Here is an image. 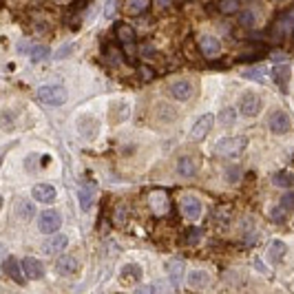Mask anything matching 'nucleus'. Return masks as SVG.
<instances>
[{
  "label": "nucleus",
  "mask_w": 294,
  "mask_h": 294,
  "mask_svg": "<svg viewBox=\"0 0 294 294\" xmlns=\"http://www.w3.org/2000/svg\"><path fill=\"white\" fill-rule=\"evenodd\" d=\"M31 195L36 202L40 204H51V202H56V188H53L51 184H36L33 186V190H31Z\"/></svg>",
  "instance_id": "12"
},
{
  "label": "nucleus",
  "mask_w": 294,
  "mask_h": 294,
  "mask_svg": "<svg viewBox=\"0 0 294 294\" xmlns=\"http://www.w3.org/2000/svg\"><path fill=\"white\" fill-rule=\"evenodd\" d=\"M71 49H73V44H66V46H64V51H58V56H56V58H58V60H60V58H66V56L71 53Z\"/></svg>",
  "instance_id": "38"
},
{
  "label": "nucleus",
  "mask_w": 294,
  "mask_h": 294,
  "mask_svg": "<svg viewBox=\"0 0 294 294\" xmlns=\"http://www.w3.org/2000/svg\"><path fill=\"white\" fill-rule=\"evenodd\" d=\"M0 208H3V197H0Z\"/></svg>",
  "instance_id": "43"
},
{
  "label": "nucleus",
  "mask_w": 294,
  "mask_h": 294,
  "mask_svg": "<svg viewBox=\"0 0 294 294\" xmlns=\"http://www.w3.org/2000/svg\"><path fill=\"white\" fill-rule=\"evenodd\" d=\"M239 109H241L243 115L255 117V115H259V111H261V97L252 91H246L241 100H239Z\"/></svg>",
  "instance_id": "4"
},
{
  "label": "nucleus",
  "mask_w": 294,
  "mask_h": 294,
  "mask_svg": "<svg viewBox=\"0 0 294 294\" xmlns=\"http://www.w3.org/2000/svg\"><path fill=\"white\" fill-rule=\"evenodd\" d=\"M268 124H270V131L277 133V135H281V133H288L290 126H292L290 115H288V113H283V111H272Z\"/></svg>",
  "instance_id": "9"
},
{
  "label": "nucleus",
  "mask_w": 294,
  "mask_h": 294,
  "mask_svg": "<svg viewBox=\"0 0 294 294\" xmlns=\"http://www.w3.org/2000/svg\"><path fill=\"white\" fill-rule=\"evenodd\" d=\"M38 100L49 106H62L66 100H69V93L60 84H46V86H40L38 89Z\"/></svg>",
  "instance_id": "2"
},
{
  "label": "nucleus",
  "mask_w": 294,
  "mask_h": 294,
  "mask_svg": "<svg viewBox=\"0 0 294 294\" xmlns=\"http://www.w3.org/2000/svg\"><path fill=\"white\" fill-rule=\"evenodd\" d=\"M0 166H3V153H0Z\"/></svg>",
  "instance_id": "42"
},
{
  "label": "nucleus",
  "mask_w": 294,
  "mask_h": 294,
  "mask_svg": "<svg viewBox=\"0 0 294 294\" xmlns=\"http://www.w3.org/2000/svg\"><path fill=\"white\" fill-rule=\"evenodd\" d=\"M115 7H117V0H106L104 16H106V18H113V16H115Z\"/></svg>",
  "instance_id": "34"
},
{
  "label": "nucleus",
  "mask_w": 294,
  "mask_h": 294,
  "mask_svg": "<svg viewBox=\"0 0 294 294\" xmlns=\"http://www.w3.org/2000/svg\"><path fill=\"white\" fill-rule=\"evenodd\" d=\"M197 170H199V159L192 157V155H184L177 162V173L182 177H195Z\"/></svg>",
  "instance_id": "13"
},
{
  "label": "nucleus",
  "mask_w": 294,
  "mask_h": 294,
  "mask_svg": "<svg viewBox=\"0 0 294 294\" xmlns=\"http://www.w3.org/2000/svg\"><path fill=\"white\" fill-rule=\"evenodd\" d=\"M149 5H151V0H129V11L139 13V11L149 9Z\"/></svg>",
  "instance_id": "31"
},
{
  "label": "nucleus",
  "mask_w": 294,
  "mask_h": 294,
  "mask_svg": "<svg viewBox=\"0 0 294 294\" xmlns=\"http://www.w3.org/2000/svg\"><path fill=\"white\" fill-rule=\"evenodd\" d=\"M95 197H97V186L93 184V182H86V184L80 186V190H78V202H80V208H82L84 212L93 206Z\"/></svg>",
  "instance_id": "8"
},
{
  "label": "nucleus",
  "mask_w": 294,
  "mask_h": 294,
  "mask_svg": "<svg viewBox=\"0 0 294 294\" xmlns=\"http://www.w3.org/2000/svg\"><path fill=\"white\" fill-rule=\"evenodd\" d=\"M0 257H5V250H3V246H0Z\"/></svg>",
  "instance_id": "41"
},
{
  "label": "nucleus",
  "mask_w": 294,
  "mask_h": 294,
  "mask_svg": "<svg viewBox=\"0 0 294 294\" xmlns=\"http://www.w3.org/2000/svg\"><path fill=\"white\" fill-rule=\"evenodd\" d=\"M78 268H80V265H78V259L71 257V255L58 257V261H56V272H58V275H62V277L76 275Z\"/></svg>",
  "instance_id": "14"
},
{
  "label": "nucleus",
  "mask_w": 294,
  "mask_h": 294,
  "mask_svg": "<svg viewBox=\"0 0 294 294\" xmlns=\"http://www.w3.org/2000/svg\"><path fill=\"white\" fill-rule=\"evenodd\" d=\"M29 56H31L33 62H44V60L51 56V51H49V46H33Z\"/></svg>",
  "instance_id": "27"
},
{
  "label": "nucleus",
  "mask_w": 294,
  "mask_h": 294,
  "mask_svg": "<svg viewBox=\"0 0 294 294\" xmlns=\"http://www.w3.org/2000/svg\"><path fill=\"white\" fill-rule=\"evenodd\" d=\"M20 265H22V272L27 279H31V281H38V279L44 277V265L42 261H38V259L33 257H24L22 261H20Z\"/></svg>",
  "instance_id": "10"
},
{
  "label": "nucleus",
  "mask_w": 294,
  "mask_h": 294,
  "mask_svg": "<svg viewBox=\"0 0 294 294\" xmlns=\"http://www.w3.org/2000/svg\"><path fill=\"white\" fill-rule=\"evenodd\" d=\"M117 36H119V40H122L124 44H131L133 40H135V33H133L131 27H119V33H117Z\"/></svg>",
  "instance_id": "32"
},
{
  "label": "nucleus",
  "mask_w": 294,
  "mask_h": 294,
  "mask_svg": "<svg viewBox=\"0 0 294 294\" xmlns=\"http://www.w3.org/2000/svg\"><path fill=\"white\" fill-rule=\"evenodd\" d=\"M239 179H241V168H239V166H228V168H226V182L237 184Z\"/></svg>",
  "instance_id": "30"
},
{
  "label": "nucleus",
  "mask_w": 294,
  "mask_h": 294,
  "mask_svg": "<svg viewBox=\"0 0 294 294\" xmlns=\"http://www.w3.org/2000/svg\"><path fill=\"white\" fill-rule=\"evenodd\" d=\"M202 212H204V206H202V202H199L197 197L186 195L182 199V215L188 219V222H197V219L202 217Z\"/></svg>",
  "instance_id": "6"
},
{
  "label": "nucleus",
  "mask_w": 294,
  "mask_h": 294,
  "mask_svg": "<svg viewBox=\"0 0 294 294\" xmlns=\"http://www.w3.org/2000/svg\"><path fill=\"white\" fill-rule=\"evenodd\" d=\"M246 146H248V137L243 135H230V137H222L219 142L215 144V155L219 157H235L239 155Z\"/></svg>",
  "instance_id": "1"
},
{
  "label": "nucleus",
  "mask_w": 294,
  "mask_h": 294,
  "mask_svg": "<svg viewBox=\"0 0 294 294\" xmlns=\"http://www.w3.org/2000/svg\"><path fill=\"white\" fill-rule=\"evenodd\" d=\"M237 119V111L235 109H224L222 113H219V122H222L224 126H232Z\"/></svg>",
  "instance_id": "28"
},
{
  "label": "nucleus",
  "mask_w": 294,
  "mask_h": 294,
  "mask_svg": "<svg viewBox=\"0 0 294 294\" xmlns=\"http://www.w3.org/2000/svg\"><path fill=\"white\" fill-rule=\"evenodd\" d=\"M255 270H257V272H261V275H270V268L261 261V259H255Z\"/></svg>",
  "instance_id": "35"
},
{
  "label": "nucleus",
  "mask_w": 294,
  "mask_h": 294,
  "mask_svg": "<svg viewBox=\"0 0 294 294\" xmlns=\"http://www.w3.org/2000/svg\"><path fill=\"white\" fill-rule=\"evenodd\" d=\"M155 288H153V285H142V288H137V292H153Z\"/></svg>",
  "instance_id": "39"
},
{
  "label": "nucleus",
  "mask_w": 294,
  "mask_h": 294,
  "mask_svg": "<svg viewBox=\"0 0 294 294\" xmlns=\"http://www.w3.org/2000/svg\"><path fill=\"white\" fill-rule=\"evenodd\" d=\"M292 31H294V9L285 11L281 18H277V22H275V36L277 38L290 36Z\"/></svg>",
  "instance_id": "11"
},
{
  "label": "nucleus",
  "mask_w": 294,
  "mask_h": 294,
  "mask_svg": "<svg viewBox=\"0 0 294 294\" xmlns=\"http://www.w3.org/2000/svg\"><path fill=\"white\" fill-rule=\"evenodd\" d=\"M157 3H159V7H168L170 0H157Z\"/></svg>",
  "instance_id": "40"
},
{
  "label": "nucleus",
  "mask_w": 294,
  "mask_h": 294,
  "mask_svg": "<svg viewBox=\"0 0 294 294\" xmlns=\"http://www.w3.org/2000/svg\"><path fill=\"white\" fill-rule=\"evenodd\" d=\"M285 252H288V246H285V241H281V239H275V241L270 243V248H268V259L272 263H277V261H281V259L285 257Z\"/></svg>",
  "instance_id": "22"
},
{
  "label": "nucleus",
  "mask_w": 294,
  "mask_h": 294,
  "mask_svg": "<svg viewBox=\"0 0 294 294\" xmlns=\"http://www.w3.org/2000/svg\"><path fill=\"white\" fill-rule=\"evenodd\" d=\"M66 243H69V237L56 235L53 239H49V241H46V246L42 248V252H44V255H60V252L66 248Z\"/></svg>",
  "instance_id": "19"
},
{
  "label": "nucleus",
  "mask_w": 294,
  "mask_h": 294,
  "mask_svg": "<svg viewBox=\"0 0 294 294\" xmlns=\"http://www.w3.org/2000/svg\"><path fill=\"white\" fill-rule=\"evenodd\" d=\"M243 78H248V80H255V82H265L268 80V71H265V66H252V69H246L241 73Z\"/></svg>",
  "instance_id": "24"
},
{
  "label": "nucleus",
  "mask_w": 294,
  "mask_h": 294,
  "mask_svg": "<svg viewBox=\"0 0 294 294\" xmlns=\"http://www.w3.org/2000/svg\"><path fill=\"white\" fill-rule=\"evenodd\" d=\"M239 22H241V27H255L257 24V13L255 11H241L239 13Z\"/></svg>",
  "instance_id": "29"
},
{
  "label": "nucleus",
  "mask_w": 294,
  "mask_h": 294,
  "mask_svg": "<svg viewBox=\"0 0 294 294\" xmlns=\"http://www.w3.org/2000/svg\"><path fill=\"white\" fill-rule=\"evenodd\" d=\"M58 3H64V0H58Z\"/></svg>",
  "instance_id": "44"
},
{
  "label": "nucleus",
  "mask_w": 294,
  "mask_h": 294,
  "mask_svg": "<svg viewBox=\"0 0 294 294\" xmlns=\"http://www.w3.org/2000/svg\"><path fill=\"white\" fill-rule=\"evenodd\" d=\"M151 206L157 212H164L166 208H168V197H166L164 192H153V195H151Z\"/></svg>",
  "instance_id": "26"
},
{
  "label": "nucleus",
  "mask_w": 294,
  "mask_h": 294,
  "mask_svg": "<svg viewBox=\"0 0 294 294\" xmlns=\"http://www.w3.org/2000/svg\"><path fill=\"white\" fill-rule=\"evenodd\" d=\"M16 215L22 219V222H29L33 217V204L27 202V199H18L16 202Z\"/></svg>",
  "instance_id": "23"
},
{
  "label": "nucleus",
  "mask_w": 294,
  "mask_h": 294,
  "mask_svg": "<svg viewBox=\"0 0 294 294\" xmlns=\"http://www.w3.org/2000/svg\"><path fill=\"white\" fill-rule=\"evenodd\" d=\"M272 184L279 186V188H292V186H294V177H292V173L281 170V173H277V175L272 177Z\"/></svg>",
  "instance_id": "25"
},
{
  "label": "nucleus",
  "mask_w": 294,
  "mask_h": 294,
  "mask_svg": "<svg viewBox=\"0 0 294 294\" xmlns=\"http://www.w3.org/2000/svg\"><path fill=\"white\" fill-rule=\"evenodd\" d=\"M212 124H215V115H212V113H206V115H202V117H199L197 122H195V126L190 129V139H192V142H199V139H204V137L210 133Z\"/></svg>",
  "instance_id": "5"
},
{
  "label": "nucleus",
  "mask_w": 294,
  "mask_h": 294,
  "mask_svg": "<svg viewBox=\"0 0 294 294\" xmlns=\"http://www.w3.org/2000/svg\"><path fill=\"white\" fill-rule=\"evenodd\" d=\"M166 272H168L170 281L177 285L184 279V261L182 259H170V261L166 263Z\"/></svg>",
  "instance_id": "21"
},
{
  "label": "nucleus",
  "mask_w": 294,
  "mask_h": 294,
  "mask_svg": "<svg viewBox=\"0 0 294 294\" xmlns=\"http://www.w3.org/2000/svg\"><path fill=\"white\" fill-rule=\"evenodd\" d=\"M199 49H202V53H204L206 58H217L219 51H222V44H219L217 38L204 36L202 40H199Z\"/></svg>",
  "instance_id": "17"
},
{
  "label": "nucleus",
  "mask_w": 294,
  "mask_h": 294,
  "mask_svg": "<svg viewBox=\"0 0 294 294\" xmlns=\"http://www.w3.org/2000/svg\"><path fill=\"white\" fill-rule=\"evenodd\" d=\"M3 270H5V275L13 279L18 285H24V272H22V265H20V261L16 257H5V261H3Z\"/></svg>",
  "instance_id": "7"
},
{
  "label": "nucleus",
  "mask_w": 294,
  "mask_h": 294,
  "mask_svg": "<svg viewBox=\"0 0 294 294\" xmlns=\"http://www.w3.org/2000/svg\"><path fill=\"white\" fill-rule=\"evenodd\" d=\"M281 204L285 206V208H294V192H288V195H283Z\"/></svg>",
  "instance_id": "36"
},
{
  "label": "nucleus",
  "mask_w": 294,
  "mask_h": 294,
  "mask_svg": "<svg viewBox=\"0 0 294 294\" xmlns=\"http://www.w3.org/2000/svg\"><path fill=\"white\" fill-rule=\"evenodd\" d=\"M60 226H62V217H60V212L53 210V208L42 210V215L38 217V228L42 235H56L60 230Z\"/></svg>",
  "instance_id": "3"
},
{
  "label": "nucleus",
  "mask_w": 294,
  "mask_h": 294,
  "mask_svg": "<svg viewBox=\"0 0 294 294\" xmlns=\"http://www.w3.org/2000/svg\"><path fill=\"white\" fill-rule=\"evenodd\" d=\"M285 210H288V208H285L283 204H279V206H275V208H272L270 217L275 219V222H283V219H285Z\"/></svg>",
  "instance_id": "33"
},
{
  "label": "nucleus",
  "mask_w": 294,
  "mask_h": 294,
  "mask_svg": "<svg viewBox=\"0 0 294 294\" xmlns=\"http://www.w3.org/2000/svg\"><path fill=\"white\" fill-rule=\"evenodd\" d=\"M119 279H122V283H137L142 279V268L137 263H126L119 272Z\"/></svg>",
  "instance_id": "20"
},
{
  "label": "nucleus",
  "mask_w": 294,
  "mask_h": 294,
  "mask_svg": "<svg viewBox=\"0 0 294 294\" xmlns=\"http://www.w3.org/2000/svg\"><path fill=\"white\" fill-rule=\"evenodd\" d=\"M188 285L192 290H206L210 285V275L206 270H192V272H188Z\"/></svg>",
  "instance_id": "15"
},
{
  "label": "nucleus",
  "mask_w": 294,
  "mask_h": 294,
  "mask_svg": "<svg viewBox=\"0 0 294 294\" xmlns=\"http://www.w3.org/2000/svg\"><path fill=\"white\" fill-rule=\"evenodd\" d=\"M222 9H224V13L226 11H235L237 9V3H235V0H226V3H222Z\"/></svg>",
  "instance_id": "37"
},
{
  "label": "nucleus",
  "mask_w": 294,
  "mask_h": 294,
  "mask_svg": "<svg viewBox=\"0 0 294 294\" xmlns=\"http://www.w3.org/2000/svg\"><path fill=\"white\" fill-rule=\"evenodd\" d=\"M272 76H275V82L279 84V89L281 91H288V82H290V76H292V69L290 64H277L275 69H272Z\"/></svg>",
  "instance_id": "16"
},
{
  "label": "nucleus",
  "mask_w": 294,
  "mask_h": 294,
  "mask_svg": "<svg viewBox=\"0 0 294 294\" xmlns=\"http://www.w3.org/2000/svg\"><path fill=\"white\" fill-rule=\"evenodd\" d=\"M170 95L179 100V102H186V100H190V95H192V84L188 80H179V82L170 86Z\"/></svg>",
  "instance_id": "18"
}]
</instances>
